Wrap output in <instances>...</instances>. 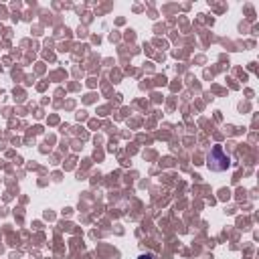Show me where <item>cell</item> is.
<instances>
[{
	"label": "cell",
	"instance_id": "obj_1",
	"mask_svg": "<svg viewBox=\"0 0 259 259\" xmlns=\"http://www.w3.org/2000/svg\"><path fill=\"white\" fill-rule=\"evenodd\" d=\"M206 166H209V170H213V172H223V170L231 168V158L223 152V146L211 148V152L206 154Z\"/></svg>",
	"mask_w": 259,
	"mask_h": 259
},
{
	"label": "cell",
	"instance_id": "obj_2",
	"mask_svg": "<svg viewBox=\"0 0 259 259\" xmlns=\"http://www.w3.org/2000/svg\"><path fill=\"white\" fill-rule=\"evenodd\" d=\"M138 259H154V255H150V253H146V255H140Z\"/></svg>",
	"mask_w": 259,
	"mask_h": 259
}]
</instances>
